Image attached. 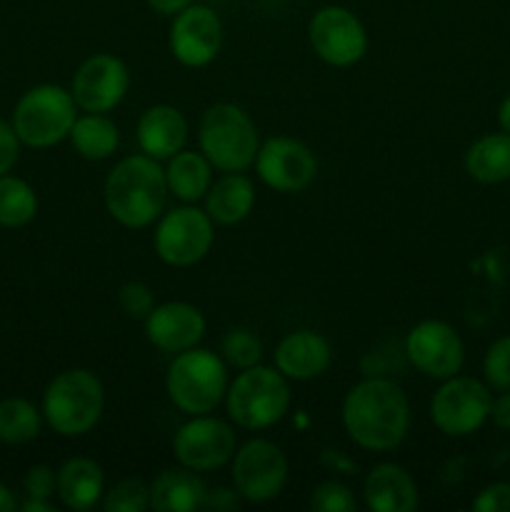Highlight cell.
Instances as JSON below:
<instances>
[{"instance_id": "obj_1", "label": "cell", "mask_w": 510, "mask_h": 512, "mask_svg": "<svg viewBox=\"0 0 510 512\" xmlns=\"http://www.w3.org/2000/svg\"><path fill=\"white\" fill-rule=\"evenodd\" d=\"M343 425L350 440L363 450L385 453L398 448L410 430L408 398L393 380H363L345 395Z\"/></svg>"}, {"instance_id": "obj_2", "label": "cell", "mask_w": 510, "mask_h": 512, "mask_svg": "<svg viewBox=\"0 0 510 512\" xmlns=\"http://www.w3.org/2000/svg\"><path fill=\"white\" fill-rule=\"evenodd\" d=\"M168 200L165 170L150 155H128L105 180V208L123 228H148Z\"/></svg>"}, {"instance_id": "obj_3", "label": "cell", "mask_w": 510, "mask_h": 512, "mask_svg": "<svg viewBox=\"0 0 510 512\" xmlns=\"http://www.w3.org/2000/svg\"><path fill=\"white\" fill-rule=\"evenodd\" d=\"M105 408L103 383L85 368L63 370L43 395V415L63 438H78L98 425Z\"/></svg>"}, {"instance_id": "obj_4", "label": "cell", "mask_w": 510, "mask_h": 512, "mask_svg": "<svg viewBox=\"0 0 510 512\" xmlns=\"http://www.w3.org/2000/svg\"><path fill=\"white\" fill-rule=\"evenodd\" d=\"M200 153L210 165L223 173H243L255 163L260 140L258 128L243 108L233 103H218L200 118Z\"/></svg>"}, {"instance_id": "obj_5", "label": "cell", "mask_w": 510, "mask_h": 512, "mask_svg": "<svg viewBox=\"0 0 510 512\" xmlns=\"http://www.w3.org/2000/svg\"><path fill=\"white\" fill-rule=\"evenodd\" d=\"M168 398L185 415H208L228 393V370L215 353L190 348L175 355L165 378Z\"/></svg>"}, {"instance_id": "obj_6", "label": "cell", "mask_w": 510, "mask_h": 512, "mask_svg": "<svg viewBox=\"0 0 510 512\" xmlns=\"http://www.w3.org/2000/svg\"><path fill=\"white\" fill-rule=\"evenodd\" d=\"M228 415L245 430H265L285 418L290 410L288 378L280 370L253 365L245 368L225 393Z\"/></svg>"}, {"instance_id": "obj_7", "label": "cell", "mask_w": 510, "mask_h": 512, "mask_svg": "<svg viewBox=\"0 0 510 512\" xmlns=\"http://www.w3.org/2000/svg\"><path fill=\"white\" fill-rule=\"evenodd\" d=\"M75 100L60 85H38L18 100L13 128L20 143L30 148H50L65 140L75 123Z\"/></svg>"}, {"instance_id": "obj_8", "label": "cell", "mask_w": 510, "mask_h": 512, "mask_svg": "<svg viewBox=\"0 0 510 512\" xmlns=\"http://www.w3.org/2000/svg\"><path fill=\"white\" fill-rule=\"evenodd\" d=\"M490 405L493 395L488 385L468 375H453L435 390L430 400V418L448 438H465L483 428L490 418Z\"/></svg>"}, {"instance_id": "obj_9", "label": "cell", "mask_w": 510, "mask_h": 512, "mask_svg": "<svg viewBox=\"0 0 510 512\" xmlns=\"http://www.w3.org/2000/svg\"><path fill=\"white\" fill-rule=\"evenodd\" d=\"M213 235V218L205 210L183 205L160 218L153 245L163 263L190 268L210 253Z\"/></svg>"}, {"instance_id": "obj_10", "label": "cell", "mask_w": 510, "mask_h": 512, "mask_svg": "<svg viewBox=\"0 0 510 512\" xmlns=\"http://www.w3.org/2000/svg\"><path fill=\"white\" fill-rule=\"evenodd\" d=\"M233 483L248 503L275 500L288 483V458L270 440H248L233 455Z\"/></svg>"}, {"instance_id": "obj_11", "label": "cell", "mask_w": 510, "mask_h": 512, "mask_svg": "<svg viewBox=\"0 0 510 512\" xmlns=\"http://www.w3.org/2000/svg\"><path fill=\"white\" fill-rule=\"evenodd\" d=\"M308 40L315 55L335 68L355 65L368 50V33L363 23L358 15L340 5H330L313 15L308 25Z\"/></svg>"}, {"instance_id": "obj_12", "label": "cell", "mask_w": 510, "mask_h": 512, "mask_svg": "<svg viewBox=\"0 0 510 512\" xmlns=\"http://www.w3.org/2000/svg\"><path fill=\"white\" fill-rule=\"evenodd\" d=\"M173 455L180 465L198 473L223 468L235 455V430L225 420L193 415L175 433Z\"/></svg>"}, {"instance_id": "obj_13", "label": "cell", "mask_w": 510, "mask_h": 512, "mask_svg": "<svg viewBox=\"0 0 510 512\" xmlns=\"http://www.w3.org/2000/svg\"><path fill=\"white\" fill-rule=\"evenodd\" d=\"M170 53L185 68H203L213 63L223 45V23L208 5H193L173 15Z\"/></svg>"}, {"instance_id": "obj_14", "label": "cell", "mask_w": 510, "mask_h": 512, "mask_svg": "<svg viewBox=\"0 0 510 512\" xmlns=\"http://www.w3.org/2000/svg\"><path fill=\"white\" fill-rule=\"evenodd\" d=\"M408 360L423 375L448 380L460 373L465 363V348L455 328L443 320H423L405 338Z\"/></svg>"}, {"instance_id": "obj_15", "label": "cell", "mask_w": 510, "mask_h": 512, "mask_svg": "<svg viewBox=\"0 0 510 512\" xmlns=\"http://www.w3.org/2000/svg\"><path fill=\"white\" fill-rule=\"evenodd\" d=\"M255 170L275 193H300L315 180L318 160L313 150L300 140L270 138L258 148Z\"/></svg>"}, {"instance_id": "obj_16", "label": "cell", "mask_w": 510, "mask_h": 512, "mask_svg": "<svg viewBox=\"0 0 510 512\" xmlns=\"http://www.w3.org/2000/svg\"><path fill=\"white\" fill-rule=\"evenodd\" d=\"M130 85L128 68L110 53H95L73 75L75 105L85 113H110L125 98Z\"/></svg>"}, {"instance_id": "obj_17", "label": "cell", "mask_w": 510, "mask_h": 512, "mask_svg": "<svg viewBox=\"0 0 510 512\" xmlns=\"http://www.w3.org/2000/svg\"><path fill=\"white\" fill-rule=\"evenodd\" d=\"M145 335L163 353H183L203 340L205 318L195 305L180 300L155 305L145 318Z\"/></svg>"}, {"instance_id": "obj_18", "label": "cell", "mask_w": 510, "mask_h": 512, "mask_svg": "<svg viewBox=\"0 0 510 512\" xmlns=\"http://www.w3.org/2000/svg\"><path fill=\"white\" fill-rule=\"evenodd\" d=\"M330 343L315 330H295L275 348V368L290 380H313L328 370Z\"/></svg>"}, {"instance_id": "obj_19", "label": "cell", "mask_w": 510, "mask_h": 512, "mask_svg": "<svg viewBox=\"0 0 510 512\" xmlns=\"http://www.w3.org/2000/svg\"><path fill=\"white\" fill-rule=\"evenodd\" d=\"M188 140V120L173 105H153L138 120V145L155 160H170Z\"/></svg>"}, {"instance_id": "obj_20", "label": "cell", "mask_w": 510, "mask_h": 512, "mask_svg": "<svg viewBox=\"0 0 510 512\" xmlns=\"http://www.w3.org/2000/svg\"><path fill=\"white\" fill-rule=\"evenodd\" d=\"M365 503L373 512H410L418 508V485L408 470L395 463H380L363 485Z\"/></svg>"}, {"instance_id": "obj_21", "label": "cell", "mask_w": 510, "mask_h": 512, "mask_svg": "<svg viewBox=\"0 0 510 512\" xmlns=\"http://www.w3.org/2000/svg\"><path fill=\"white\" fill-rule=\"evenodd\" d=\"M205 495H208V488H205L198 470L180 465V468L163 470L153 480V485H150V508L158 512H190L203 508Z\"/></svg>"}, {"instance_id": "obj_22", "label": "cell", "mask_w": 510, "mask_h": 512, "mask_svg": "<svg viewBox=\"0 0 510 512\" xmlns=\"http://www.w3.org/2000/svg\"><path fill=\"white\" fill-rule=\"evenodd\" d=\"M105 475L95 460L70 458L58 470V495L65 508L85 512L105 495Z\"/></svg>"}, {"instance_id": "obj_23", "label": "cell", "mask_w": 510, "mask_h": 512, "mask_svg": "<svg viewBox=\"0 0 510 512\" xmlns=\"http://www.w3.org/2000/svg\"><path fill=\"white\" fill-rule=\"evenodd\" d=\"M255 205V185L243 173H225L205 195V213L213 223L235 225L250 215Z\"/></svg>"}, {"instance_id": "obj_24", "label": "cell", "mask_w": 510, "mask_h": 512, "mask_svg": "<svg viewBox=\"0 0 510 512\" xmlns=\"http://www.w3.org/2000/svg\"><path fill=\"white\" fill-rule=\"evenodd\" d=\"M165 183H168V193H173L175 198L183 203H195L205 198L213 185V165L203 153L180 150L165 168Z\"/></svg>"}, {"instance_id": "obj_25", "label": "cell", "mask_w": 510, "mask_h": 512, "mask_svg": "<svg viewBox=\"0 0 510 512\" xmlns=\"http://www.w3.org/2000/svg\"><path fill=\"white\" fill-rule=\"evenodd\" d=\"M465 170L483 185L510 180V133H490L475 140L465 153Z\"/></svg>"}, {"instance_id": "obj_26", "label": "cell", "mask_w": 510, "mask_h": 512, "mask_svg": "<svg viewBox=\"0 0 510 512\" xmlns=\"http://www.w3.org/2000/svg\"><path fill=\"white\" fill-rule=\"evenodd\" d=\"M68 138L85 160H105L118 148L120 130L105 113H85L75 118Z\"/></svg>"}, {"instance_id": "obj_27", "label": "cell", "mask_w": 510, "mask_h": 512, "mask_svg": "<svg viewBox=\"0 0 510 512\" xmlns=\"http://www.w3.org/2000/svg\"><path fill=\"white\" fill-rule=\"evenodd\" d=\"M38 213L35 190L25 180L0 175V225L3 228H23Z\"/></svg>"}, {"instance_id": "obj_28", "label": "cell", "mask_w": 510, "mask_h": 512, "mask_svg": "<svg viewBox=\"0 0 510 512\" xmlns=\"http://www.w3.org/2000/svg\"><path fill=\"white\" fill-rule=\"evenodd\" d=\"M40 413L23 398H8L0 403V440L8 445H23L38 438Z\"/></svg>"}, {"instance_id": "obj_29", "label": "cell", "mask_w": 510, "mask_h": 512, "mask_svg": "<svg viewBox=\"0 0 510 512\" xmlns=\"http://www.w3.org/2000/svg\"><path fill=\"white\" fill-rule=\"evenodd\" d=\"M105 512H145L150 508V488L143 478H125L115 483L103 498Z\"/></svg>"}, {"instance_id": "obj_30", "label": "cell", "mask_w": 510, "mask_h": 512, "mask_svg": "<svg viewBox=\"0 0 510 512\" xmlns=\"http://www.w3.org/2000/svg\"><path fill=\"white\" fill-rule=\"evenodd\" d=\"M220 350H223L225 363L235 365V368L240 370L253 368V365H258L260 358H263V345H260L258 335L250 333V330L245 328L225 333Z\"/></svg>"}, {"instance_id": "obj_31", "label": "cell", "mask_w": 510, "mask_h": 512, "mask_svg": "<svg viewBox=\"0 0 510 512\" xmlns=\"http://www.w3.org/2000/svg\"><path fill=\"white\" fill-rule=\"evenodd\" d=\"M310 510L315 512H353L358 508L355 495L348 485L338 483V480H325L310 495Z\"/></svg>"}, {"instance_id": "obj_32", "label": "cell", "mask_w": 510, "mask_h": 512, "mask_svg": "<svg viewBox=\"0 0 510 512\" xmlns=\"http://www.w3.org/2000/svg\"><path fill=\"white\" fill-rule=\"evenodd\" d=\"M485 383L495 390H510V335L498 338L483 360Z\"/></svg>"}, {"instance_id": "obj_33", "label": "cell", "mask_w": 510, "mask_h": 512, "mask_svg": "<svg viewBox=\"0 0 510 512\" xmlns=\"http://www.w3.org/2000/svg\"><path fill=\"white\" fill-rule=\"evenodd\" d=\"M118 303L120 308L135 320H145L155 308L153 290H150L145 283H138V280H130V283H125L123 288H120Z\"/></svg>"}, {"instance_id": "obj_34", "label": "cell", "mask_w": 510, "mask_h": 512, "mask_svg": "<svg viewBox=\"0 0 510 512\" xmlns=\"http://www.w3.org/2000/svg\"><path fill=\"white\" fill-rule=\"evenodd\" d=\"M23 488L28 493V498L50 500L58 493V473L53 468H48V465H35L25 475Z\"/></svg>"}, {"instance_id": "obj_35", "label": "cell", "mask_w": 510, "mask_h": 512, "mask_svg": "<svg viewBox=\"0 0 510 512\" xmlns=\"http://www.w3.org/2000/svg\"><path fill=\"white\" fill-rule=\"evenodd\" d=\"M475 512H510V483H493L473 500Z\"/></svg>"}, {"instance_id": "obj_36", "label": "cell", "mask_w": 510, "mask_h": 512, "mask_svg": "<svg viewBox=\"0 0 510 512\" xmlns=\"http://www.w3.org/2000/svg\"><path fill=\"white\" fill-rule=\"evenodd\" d=\"M20 150V138L15 133L13 125H8L5 120H0V175L10 173V168L18 160Z\"/></svg>"}, {"instance_id": "obj_37", "label": "cell", "mask_w": 510, "mask_h": 512, "mask_svg": "<svg viewBox=\"0 0 510 512\" xmlns=\"http://www.w3.org/2000/svg\"><path fill=\"white\" fill-rule=\"evenodd\" d=\"M490 418L498 428L510 430V390H500L498 398H493L490 405Z\"/></svg>"}, {"instance_id": "obj_38", "label": "cell", "mask_w": 510, "mask_h": 512, "mask_svg": "<svg viewBox=\"0 0 510 512\" xmlns=\"http://www.w3.org/2000/svg\"><path fill=\"white\" fill-rule=\"evenodd\" d=\"M203 508H215V510L238 508V490H225V488L213 490V493L205 495Z\"/></svg>"}, {"instance_id": "obj_39", "label": "cell", "mask_w": 510, "mask_h": 512, "mask_svg": "<svg viewBox=\"0 0 510 512\" xmlns=\"http://www.w3.org/2000/svg\"><path fill=\"white\" fill-rule=\"evenodd\" d=\"M190 3H193V0H148L150 8L158 10V13L163 15H178L180 10L188 8Z\"/></svg>"}, {"instance_id": "obj_40", "label": "cell", "mask_w": 510, "mask_h": 512, "mask_svg": "<svg viewBox=\"0 0 510 512\" xmlns=\"http://www.w3.org/2000/svg\"><path fill=\"white\" fill-rule=\"evenodd\" d=\"M498 123H500V130H503V133H510V95L503 100V103H500Z\"/></svg>"}, {"instance_id": "obj_41", "label": "cell", "mask_w": 510, "mask_h": 512, "mask_svg": "<svg viewBox=\"0 0 510 512\" xmlns=\"http://www.w3.org/2000/svg\"><path fill=\"white\" fill-rule=\"evenodd\" d=\"M15 508H18V503H15L13 493L0 483V512H13Z\"/></svg>"}, {"instance_id": "obj_42", "label": "cell", "mask_w": 510, "mask_h": 512, "mask_svg": "<svg viewBox=\"0 0 510 512\" xmlns=\"http://www.w3.org/2000/svg\"><path fill=\"white\" fill-rule=\"evenodd\" d=\"M23 512H55L53 505L48 503V500H33L28 498L23 503Z\"/></svg>"}]
</instances>
